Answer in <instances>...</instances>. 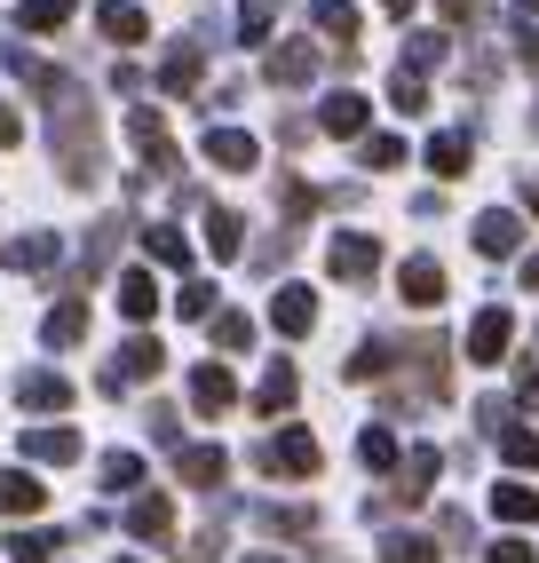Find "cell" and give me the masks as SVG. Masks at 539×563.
I'll use <instances>...</instances> for the list:
<instances>
[{"instance_id":"7dc6e473","label":"cell","mask_w":539,"mask_h":563,"mask_svg":"<svg viewBox=\"0 0 539 563\" xmlns=\"http://www.w3.org/2000/svg\"><path fill=\"white\" fill-rule=\"evenodd\" d=\"M524 64H531V71H539V32H524Z\"/></svg>"},{"instance_id":"277c9868","label":"cell","mask_w":539,"mask_h":563,"mask_svg":"<svg viewBox=\"0 0 539 563\" xmlns=\"http://www.w3.org/2000/svg\"><path fill=\"white\" fill-rule=\"evenodd\" d=\"M262 468L270 476H318V437L310 429H278L262 444Z\"/></svg>"},{"instance_id":"4dcf8cb0","label":"cell","mask_w":539,"mask_h":563,"mask_svg":"<svg viewBox=\"0 0 539 563\" xmlns=\"http://www.w3.org/2000/svg\"><path fill=\"white\" fill-rule=\"evenodd\" d=\"M492 508L508 516V523H539V493H531V484H499V493H492Z\"/></svg>"},{"instance_id":"8d00e7d4","label":"cell","mask_w":539,"mask_h":563,"mask_svg":"<svg viewBox=\"0 0 539 563\" xmlns=\"http://www.w3.org/2000/svg\"><path fill=\"white\" fill-rule=\"evenodd\" d=\"M358 461H365V468H397V437H389V429H365V437H358Z\"/></svg>"},{"instance_id":"ba28073f","label":"cell","mask_w":539,"mask_h":563,"mask_svg":"<svg viewBox=\"0 0 539 563\" xmlns=\"http://www.w3.org/2000/svg\"><path fill=\"white\" fill-rule=\"evenodd\" d=\"M72 397H80V389H72L56 365H41V373H24V382H16V405L24 412H72Z\"/></svg>"},{"instance_id":"7bdbcfd3","label":"cell","mask_w":539,"mask_h":563,"mask_svg":"<svg viewBox=\"0 0 539 563\" xmlns=\"http://www.w3.org/2000/svg\"><path fill=\"white\" fill-rule=\"evenodd\" d=\"M444 56V41H437V32H413V48H405V71H429Z\"/></svg>"},{"instance_id":"f1b7e54d","label":"cell","mask_w":539,"mask_h":563,"mask_svg":"<svg viewBox=\"0 0 539 563\" xmlns=\"http://www.w3.org/2000/svg\"><path fill=\"white\" fill-rule=\"evenodd\" d=\"M120 310H128L135 325L160 310V286H151V271H120Z\"/></svg>"},{"instance_id":"e0dca14e","label":"cell","mask_w":539,"mask_h":563,"mask_svg":"<svg viewBox=\"0 0 539 563\" xmlns=\"http://www.w3.org/2000/svg\"><path fill=\"white\" fill-rule=\"evenodd\" d=\"M128 532H135V540H167V532H175V500H167V493H135V500H128Z\"/></svg>"},{"instance_id":"f907efd6","label":"cell","mask_w":539,"mask_h":563,"mask_svg":"<svg viewBox=\"0 0 539 563\" xmlns=\"http://www.w3.org/2000/svg\"><path fill=\"white\" fill-rule=\"evenodd\" d=\"M524 286H531V294H539V254H531V262H524Z\"/></svg>"},{"instance_id":"74e56055","label":"cell","mask_w":539,"mask_h":563,"mask_svg":"<svg viewBox=\"0 0 539 563\" xmlns=\"http://www.w3.org/2000/svg\"><path fill=\"white\" fill-rule=\"evenodd\" d=\"M103 484H111V493H135V484H143V461H135V453H103Z\"/></svg>"},{"instance_id":"6da1fadb","label":"cell","mask_w":539,"mask_h":563,"mask_svg":"<svg viewBox=\"0 0 539 563\" xmlns=\"http://www.w3.org/2000/svg\"><path fill=\"white\" fill-rule=\"evenodd\" d=\"M48 143H56L64 183H96V175H103V128H96V103H88V96H64V103H56Z\"/></svg>"},{"instance_id":"11a10c76","label":"cell","mask_w":539,"mask_h":563,"mask_svg":"<svg viewBox=\"0 0 539 563\" xmlns=\"http://www.w3.org/2000/svg\"><path fill=\"white\" fill-rule=\"evenodd\" d=\"M120 563H135V555H120Z\"/></svg>"},{"instance_id":"484cf974","label":"cell","mask_w":539,"mask_h":563,"mask_svg":"<svg viewBox=\"0 0 539 563\" xmlns=\"http://www.w3.org/2000/svg\"><path fill=\"white\" fill-rule=\"evenodd\" d=\"M207 246H215V262H239V246H246V222L230 214V207H207Z\"/></svg>"},{"instance_id":"5bb4252c","label":"cell","mask_w":539,"mask_h":563,"mask_svg":"<svg viewBox=\"0 0 539 563\" xmlns=\"http://www.w3.org/2000/svg\"><path fill=\"white\" fill-rule=\"evenodd\" d=\"M48 508V484L32 468H0V516H41Z\"/></svg>"},{"instance_id":"816d5d0a","label":"cell","mask_w":539,"mask_h":563,"mask_svg":"<svg viewBox=\"0 0 539 563\" xmlns=\"http://www.w3.org/2000/svg\"><path fill=\"white\" fill-rule=\"evenodd\" d=\"M381 9H389V16H405V9H413V0H381Z\"/></svg>"},{"instance_id":"ee69618b","label":"cell","mask_w":539,"mask_h":563,"mask_svg":"<svg viewBox=\"0 0 539 563\" xmlns=\"http://www.w3.org/2000/svg\"><path fill=\"white\" fill-rule=\"evenodd\" d=\"M492 563H539V555H531L524 540H499V548H492Z\"/></svg>"},{"instance_id":"3957f363","label":"cell","mask_w":539,"mask_h":563,"mask_svg":"<svg viewBox=\"0 0 539 563\" xmlns=\"http://www.w3.org/2000/svg\"><path fill=\"white\" fill-rule=\"evenodd\" d=\"M128 135H135V152L151 175H175V143H167V120H160V103H135L128 111Z\"/></svg>"},{"instance_id":"d4e9b609","label":"cell","mask_w":539,"mask_h":563,"mask_svg":"<svg viewBox=\"0 0 539 563\" xmlns=\"http://www.w3.org/2000/svg\"><path fill=\"white\" fill-rule=\"evenodd\" d=\"M318 128H326V135H365V96H350V88H341V96H326Z\"/></svg>"},{"instance_id":"bcb514c9","label":"cell","mask_w":539,"mask_h":563,"mask_svg":"<svg viewBox=\"0 0 539 563\" xmlns=\"http://www.w3.org/2000/svg\"><path fill=\"white\" fill-rule=\"evenodd\" d=\"M524 405L539 412V365H524Z\"/></svg>"},{"instance_id":"ab89813d","label":"cell","mask_w":539,"mask_h":563,"mask_svg":"<svg viewBox=\"0 0 539 563\" xmlns=\"http://www.w3.org/2000/svg\"><path fill=\"white\" fill-rule=\"evenodd\" d=\"M175 310H183V318H215V286H207V278H190V286L175 294Z\"/></svg>"},{"instance_id":"d6986e66","label":"cell","mask_w":539,"mask_h":563,"mask_svg":"<svg viewBox=\"0 0 539 563\" xmlns=\"http://www.w3.org/2000/svg\"><path fill=\"white\" fill-rule=\"evenodd\" d=\"M301 80H318V48L310 41H286L278 56H270V88H301Z\"/></svg>"},{"instance_id":"603a6c76","label":"cell","mask_w":539,"mask_h":563,"mask_svg":"<svg viewBox=\"0 0 539 563\" xmlns=\"http://www.w3.org/2000/svg\"><path fill=\"white\" fill-rule=\"evenodd\" d=\"M469 159H476V152H469V135H460V128L429 135V175H444V183H452V175H469Z\"/></svg>"},{"instance_id":"8992f818","label":"cell","mask_w":539,"mask_h":563,"mask_svg":"<svg viewBox=\"0 0 539 563\" xmlns=\"http://www.w3.org/2000/svg\"><path fill=\"white\" fill-rule=\"evenodd\" d=\"M508 342H516V318H508V310H476V325H469V365H499V357H508Z\"/></svg>"},{"instance_id":"db71d44e","label":"cell","mask_w":539,"mask_h":563,"mask_svg":"<svg viewBox=\"0 0 539 563\" xmlns=\"http://www.w3.org/2000/svg\"><path fill=\"white\" fill-rule=\"evenodd\" d=\"M246 563H270V555H246Z\"/></svg>"},{"instance_id":"60d3db41","label":"cell","mask_w":539,"mask_h":563,"mask_svg":"<svg viewBox=\"0 0 539 563\" xmlns=\"http://www.w3.org/2000/svg\"><path fill=\"white\" fill-rule=\"evenodd\" d=\"M215 342H222V350H246V342H254V318L222 310V318H215Z\"/></svg>"},{"instance_id":"30bf717a","label":"cell","mask_w":539,"mask_h":563,"mask_svg":"<svg viewBox=\"0 0 539 563\" xmlns=\"http://www.w3.org/2000/svg\"><path fill=\"white\" fill-rule=\"evenodd\" d=\"M96 32H103V41H120V48H143V41H151V16L135 9V0H103V9H96Z\"/></svg>"},{"instance_id":"9c48e42d","label":"cell","mask_w":539,"mask_h":563,"mask_svg":"<svg viewBox=\"0 0 539 563\" xmlns=\"http://www.w3.org/2000/svg\"><path fill=\"white\" fill-rule=\"evenodd\" d=\"M397 286H405L413 310H437V302H444V262H437V254H413L405 271H397Z\"/></svg>"},{"instance_id":"d6a6232c","label":"cell","mask_w":539,"mask_h":563,"mask_svg":"<svg viewBox=\"0 0 539 563\" xmlns=\"http://www.w3.org/2000/svg\"><path fill=\"white\" fill-rule=\"evenodd\" d=\"M80 0H24V32H64Z\"/></svg>"},{"instance_id":"8fae6325","label":"cell","mask_w":539,"mask_h":563,"mask_svg":"<svg viewBox=\"0 0 539 563\" xmlns=\"http://www.w3.org/2000/svg\"><path fill=\"white\" fill-rule=\"evenodd\" d=\"M199 152H207V159H215L222 175H246V167L262 159V152H254V135H246V128H207V143H199Z\"/></svg>"},{"instance_id":"f35d334b","label":"cell","mask_w":539,"mask_h":563,"mask_svg":"<svg viewBox=\"0 0 539 563\" xmlns=\"http://www.w3.org/2000/svg\"><path fill=\"white\" fill-rule=\"evenodd\" d=\"M56 532H9V563H48Z\"/></svg>"},{"instance_id":"5b68a950","label":"cell","mask_w":539,"mask_h":563,"mask_svg":"<svg viewBox=\"0 0 539 563\" xmlns=\"http://www.w3.org/2000/svg\"><path fill=\"white\" fill-rule=\"evenodd\" d=\"M326 271H333L341 286H365V278L381 271V246H373L365 231H341V239L326 246Z\"/></svg>"},{"instance_id":"7c38bea8","label":"cell","mask_w":539,"mask_h":563,"mask_svg":"<svg viewBox=\"0 0 539 563\" xmlns=\"http://www.w3.org/2000/svg\"><path fill=\"white\" fill-rule=\"evenodd\" d=\"M190 405H199V412H230V405H239V382H230L222 357H207L199 373H190Z\"/></svg>"},{"instance_id":"4fadbf2b","label":"cell","mask_w":539,"mask_h":563,"mask_svg":"<svg viewBox=\"0 0 539 563\" xmlns=\"http://www.w3.org/2000/svg\"><path fill=\"white\" fill-rule=\"evenodd\" d=\"M175 476L199 484V493H215V484L230 476V453H222V444H183V453H175Z\"/></svg>"},{"instance_id":"83f0119b","label":"cell","mask_w":539,"mask_h":563,"mask_svg":"<svg viewBox=\"0 0 539 563\" xmlns=\"http://www.w3.org/2000/svg\"><path fill=\"white\" fill-rule=\"evenodd\" d=\"M294 389H301V373H294V365L278 357V365L262 373V389H254V405H262V412H286V405H294Z\"/></svg>"},{"instance_id":"cb8c5ba5","label":"cell","mask_w":539,"mask_h":563,"mask_svg":"<svg viewBox=\"0 0 539 563\" xmlns=\"http://www.w3.org/2000/svg\"><path fill=\"white\" fill-rule=\"evenodd\" d=\"M310 24L326 32V41L350 48V41H358V0H310Z\"/></svg>"},{"instance_id":"d590c367","label":"cell","mask_w":539,"mask_h":563,"mask_svg":"<svg viewBox=\"0 0 539 563\" xmlns=\"http://www.w3.org/2000/svg\"><path fill=\"white\" fill-rule=\"evenodd\" d=\"M270 24H278V0H246L239 9V41H270Z\"/></svg>"},{"instance_id":"f6af8a7d","label":"cell","mask_w":539,"mask_h":563,"mask_svg":"<svg viewBox=\"0 0 539 563\" xmlns=\"http://www.w3.org/2000/svg\"><path fill=\"white\" fill-rule=\"evenodd\" d=\"M24 135V111H9V103H0V143H16Z\"/></svg>"},{"instance_id":"f5cc1de1","label":"cell","mask_w":539,"mask_h":563,"mask_svg":"<svg viewBox=\"0 0 539 563\" xmlns=\"http://www.w3.org/2000/svg\"><path fill=\"white\" fill-rule=\"evenodd\" d=\"M516 9H539V0H516Z\"/></svg>"},{"instance_id":"7402d4cb","label":"cell","mask_w":539,"mask_h":563,"mask_svg":"<svg viewBox=\"0 0 539 563\" xmlns=\"http://www.w3.org/2000/svg\"><path fill=\"white\" fill-rule=\"evenodd\" d=\"M199 64H207L199 41H175L167 64H160V88H167V96H190V88H199Z\"/></svg>"},{"instance_id":"836d02e7","label":"cell","mask_w":539,"mask_h":563,"mask_svg":"<svg viewBox=\"0 0 539 563\" xmlns=\"http://www.w3.org/2000/svg\"><path fill=\"white\" fill-rule=\"evenodd\" d=\"M499 461H508V468H539V429H499Z\"/></svg>"},{"instance_id":"f546056e","label":"cell","mask_w":539,"mask_h":563,"mask_svg":"<svg viewBox=\"0 0 539 563\" xmlns=\"http://www.w3.org/2000/svg\"><path fill=\"white\" fill-rule=\"evenodd\" d=\"M381 563H444L437 540H420V532H389L381 540Z\"/></svg>"},{"instance_id":"c3c4849f","label":"cell","mask_w":539,"mask_h":563,"mask_svg":"<svg viewBox=\"0 0 539 563\" xmlns=\"http://www.w3.org/2000/svg\"><path fill=\"white\" fill-rule=\"evenodd\" d=\"M524 199H531V214H539V167H531V175H524Z\"/></svg>"},{"instance_id":"9a60e30c","label":"cell","mask_w":539,"mask_h":563,"mask_svg":"<svg viewBox=\"0 0 539 563\" xmlns=\"http://www.w3.org/2000/svg\"><path fill=\"white\" fill-rule=\"evenodd\" d=\"M41 342H48V350H80V342H88V302H80V294H64V302L48 310Z\"/></svg>"},{"instance_id":"b9f144b4","label":"cell","mask_w":539,"mask_h":563,"mask_svg":"<svg viewBox=\"0 0 539 563\" xmlns=\"http://www.w3.org/2000/svg\"><path fill=\"white\" fill-rule=\"evenodd\" d=\"M358 159H365V167H397V159H405V143H397V135H365V152H358Z\"/></svg>"},{"instance_id":"ffe728a7","label":"cell","mask_w":539,"mask_h":563,"mask_svg":"<svg viewBox=\"0 0 539 563\" xmlns=\"http://www.w3.org/2000/svg\"><path fill=\"white\" fill-rule=\"evenodd\" d=\"M24 461L64 468V461H80V437H72V429H24Z\"/></svg>"},{"instance_id":"2e32d148","label":"cell","mask_w":539,"mask_h":563,"mask_svg":"<svg viewBox=\"0 0 539 563\" xmlns=\"http://www.w3.org/2000/svg\"><path fill=\"white\" fill-rule=\"evenodd\" d=\"M120 239H128V222H120V214H103L96 231H88V254H80V286H72V294H80V302H88V278L103 271L111 254H120Z\"/></svg>"},{"instance_id":"681fc988","label":"cell","mask_w":539,"mask_h":563,"mask_svg":"<svg viewBox=\"0 0 539 563\" xmlns=\"http://www.w3.org/2000/svg\"><path fill=\"white\" fill-rule=\"evenodd\" d=\"M444 16H476V0H444Z\"/></svg>"},{"instance_id":"ac0fdd59","label":"cell","mask_w":539,"mask_h":563,"mask_svg":"<svg viewBox=\"0 0 539 563\" xmlns=\"http://www.w3.org/2000/svg\"><path fill=\"white\" fill-rule=\"evenodd\" d=\"M56 254H64V239H56V231H24V239L0 246V262H9V271H48Z\"/></svg>"},{"instance_id":"44dd1931","label":"cell","mask_w":539,"mask_h":563,"mask_svg":"<svg viewBox=\"0 0 539 563\" xmlns=\"http://www.w3.org/2000/svg\"><path fill=\"white\" fill-rule=\"evenodd\" d=\"M476 246H484V254H516V246H524V222H516L508 207H484V214H476Z\"/></svg>"},{"instance_id":"7a4b0ae2","label":"cell","mask_w":539,"mask_h":563,"mask_svg":"<svg viewBox=\"0 0 539 563\" xmlns=\"http://www.w3.org/2000/svg\"><path fill=\"white\" fill-rule=\"evenodd\" d=\"M160 365H167V350H160V333H128L120 342V357L103 365V397H120V389H135V382H160Z\"/></svg>"},{"instance_id":"e575fe53","label":"cell","mask_w":539,"mask_h":563,"mask_svg":"<svg viewBox=\"0 0 539 563\" xmlns=\"http://www.w3.org/2000/svg\"><path fill=\"white\" fill-rule=\"evenodd\" d=\"M389 103L405 111V120H413V111H429V88H420V71H405V64H397V80H389Z\"/></svg>"},{"instance_id":"4316f807","label":"cell","mask_w":539,"mask_h":563,"mask_svg":"<svg viewBox=\"0 0 539 563\" xmlns=\"http://www.w3.org/2000/svg\"><path fill=\"white\" fill-rule=\"evenodd\" d=\"M143 254L160 262V271H190V239L167 231V222H151V231H143Z\"/></svg>"},{"instance_id":"1f68e13d","label":"cell","mask_w":539,"mask_h":563,"mask_svg":"<svg viewBox=\"0 0 539 563\" xmlns=\"http://www.w3.org/2000/svg\"><path fill=\"white\" fill-rule=\"evenodd\" d=\"M429 476H437V453H429V444H413V461L397 476V500H420V493H429Z\"/></svg>"},{"instance_id":"52a82bcc","label":"cell","mask_w":539,"mask_h":563,"mask_svg":"<svg viewBox=\"0 0 539 563\" xmlns=\"http://www.w3.org/2000/svg\"><path fill=\"white\" fill-rule=\"evenodd\" d=\"M270 325H278L286 342H301V333L318 325V294L310 286H278V294H270Z\"/></svg>"}]
</instances>
